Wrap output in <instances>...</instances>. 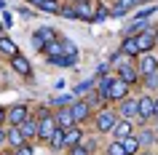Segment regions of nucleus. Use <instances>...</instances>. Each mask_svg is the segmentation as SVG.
Here are the masks:
<instances>
[{"label":"nucleus","instance_id":"nucleus-6","mask_svg":"<svg viewBox=\"0 0 158 155\" xmlns=\"http://www.w3.org/2000/svg\"><path fill=\"white\" fill-rule=\"evenodd\" d=\"M113 134H115V139H118V142H123L126 137H131V123H129V120H121V123H115Z\"/></svg>","mask_w":158,"mask_h":155},{"label":"nucleus","instance_id":"nucleus-36","mask_svg":"<svg viewBox=\"0 0 158 155\" xmlns=\"http://www.w3.org/2000/svg\"><path fill=\"white\" fill-rule=\"evenodd\" d=\"M153 115H156V118H158V102H156V112H153Z\"/></svg>","mask_w":158,"mask_h":155},{"label":"nucleus","instance_id":"nucleus-22","mask_svg":"<svg viewBox=\"0 0 158 155\" xmlns=\"http://www.w3.org/2000/svg\"><path fill=\"white\" fill-rule=\"evenodd\" d=\"M121 78H123L126 83H134L137 80V70H134V67H121Z\"/></svg>","mask_w":158,"mask_h":155},{"label":"nucleus","instance_id":"nucleus-13","mask_svg":"<svg viewBox=\"0 0 158 155\" xmlns=\"http://www.w3.org/2000/svg\"><path fill=\"white\" fill-rule=\"evenodd\" d=\"M81 137H83V131H81V128H70L64 134V145L67 147H75L78 142H81Z\"/></svg>","mask_w":158,"mask_h":155},{"label":"nucleus","instance_id":"nucleus-31","mask_svg":"<svg viewBox=\"0 0 158 155\" xmlns=\"http://www.w3.org/2000/svg\"><path fill=\"white\" fill-rule=\"evenodd\" d=\"M14 155H32V150H30L27 145H22V147H16V153H14Z\"/></svg>","mask_w":158,"mask_h":155},{"label":"nucleus","instance_id":"nucleus-14","mask_svg":"<svg viewBox=\"0 0 158 155\" xmlns=\"http://www.w3.org/2000/svg\"><path fill=\"white\" fill-rule=\"evenodd\" d=\"M11 62H14V70H16L19 75H30V62H27L24 56H14Z\"/></svg>","mask_w":158,"mask_h":155},{"label":"nucleus","instance_id":"nucleus-16","mask_svg":"<svg viewBox=\"0 0 158 155\" xmlns=\"http://www.w3.org/2000/svg\"><path fill=\"white\" fill-rule=\"evenodd\" d=\"M75 123V118H73V112H70V110H62V112H56V126H73Z\"/></svg>","mask_w":158,"mask_h":155},{"label":"nucleus","instance_id":"nucleus-39","mask_svg":"<svg viewBox=\"0 0 158 155\" xmlns=\"http://www.w3.org/2000/svg\"><path fill=\"white\" fill-rule=\"evenodd\" d=\"M0 8H3V0H0Z\"/></svg>","mask_w":158,"mask_h":155},{"label":"nucleus","instance_id":"nucleus-5","mask_svg":"<svg viewBox=\"0 0 158 155\" xmlns=\"http://www.w3.org/2000/svg\"><path fill=\"white\" fill-rule=\"evenodd\" d=\"M137 46H139V51H150L153 46H156V35L150 32V30H145V32L137 38Z\"/></svg>","mask_w":158,"mask_h":155},{"label":"nucleus","instance_id":"nucleus-37","mask_svg":"<svg viewBox=\"0 0 158 155\" xmlns=\"http://www.w3.org/2000/svg\"><path fill=\"white\" fill-rule=\"evenodd\" d=\"M3 139H6V134H3V131H0V142H3Z\"/></svg>","mask_w":158,"mask_h":155},{"label":"nucleus","instance_id":"nucleus-3","mask_svg":"<svg viewBox=\"0 0 158 155\" xmlns=\"http://www.w3.org/2000/svg\"><path fill=\"white\" fill-rule=\"evenodd\" d=\"M97 128H99V134L113 131V128H115V115H113V112H99V118H97Z\"/></svg>","mask_w":158,"mask_h":155},{"label":"nucleus","instance_id":"nucleus-18","mask_svg":"<svg viewBox=\"0 0 158 155\" xmlns=\"http://www.w3.org/2000/svg\"><path fill=\"white\" fill-rule=\"evenodd\" d=\"M19 128H22V134H24V137H35V134H40L38 123H32V120H24L22 126H19Z\"/></svg>","mask_w":158,"mask_h":155},{"label":"nucleus","instance_id":"nucleus-38","mask_svg":"<svg viewBox=\"0 0 158 155\" xmlns=\"http://www.w3.org/2000/svg\"><path fill=\"white\" fill-rule=\"evenodd\" d=\"M3 115H6V112H3V110H0V120H3Z\"/></svg>","mask_w":158,"mask_h":155},{"label":"nucleus","instance_id":"nucleus-33","mask_svg":"<svg viewBox=\"0 0 158 155\" xmlns=\"http://www.w3.org/2000/svg\"><path fill=\"white\" fill-rule=\"evenodd\" d=\"M148 86H153V88H156V86H158V72L148 75Z\"/></svg>","mask_w":158,"mask_h":155},{"label":"nucleus","instance_id":"nucleus-40","mask_svg":"<svg viewBox=\"0 0 158 155\" xmlns=\"http://www.w3.org/2000/svg\"><path fill=\"white\" fill-rule=\"evenodd\" d=\"M156 43H158V35H156Z\"/></svg>","mask_w":158,"mask_h":155},{"label":"nucleus","instance_id":"nucleus-7","mask_svg":"<svg viewBox=\"0 0 158 155\" xmlns=\"http://www.w3.org/2000/svg\"><path fill=\"white\" fill-rule=\"evenodd\" d=\"M153 112H156V102L150 96H142L139 99V118H150Z\"/></svg>","mask_w":158,"mask_h":155},{"label":"nucleus","instance_id":"nucleus-25","mask_svg":"<svg viewBox=\"0 0 158 155\" xmlns=\"http://www.w3.org/2000/svg\"><path fill=\"white\" fill-rule=\"evenodd\" d=\"M107 155H126V150H123V145H121V142H113V145H110V150H107Z\"/></svg>","mask_w":158,"mask_h":155},{"label":"nucleus","instance_id":"nucleus-9","mask_svg":"<svg viewBox=\"0 0 158 155\" xmlns=\"http://www.w3.org/2000/svg\"><path fill=\"white\" fill-rule=\"evenodd\" d=\"M8 118H11L14 126H22L27 120V107H14V110H8Z\"/></svg>","mask_w":158,"mask_h":155},{"label":"nucleus","instance_id":"nucleus-34","mask_svg":"<svg viewBox=\"0 0 158 155\" xmlns=\"http://www.w3.org/2000/svg\"><path fill=\"white\" fill-rule=\"evenodd\" d=\"M89 86H91V80H86V83H81V86H78V88H75V94H78V91H86V88H89Z\"/></svg>","mask_w":158,"mask_h":155},{"label":"nucleus","instance_id":"nucleus-21","mask_svg":"<svg viewBox=\"0 0 158 155\" xmlns=\"http://www.w3.org/2000/svg\"><path fill=\"white\" fill-rule=\"evenodd\" d=\"M22 137H24V134H22V128H11L8 134H6V139H8L14 147H22Z\"/></svg>","mask_w":158,"mask_h":155},{"label":"nucleus","instance_id":"nucleus-1","mask_svg":"<svg viewBox=\"0 0 158 155\" xmlns=\"http://www.w3.org/2000/svg\"><path fill=\"white\" fill-rule=\"evenodd\" d=\"M126 91H129V83H126L123 78H118V80H113L107 86V99H123Z\"/></svg>","mask_w":158,"mask_h":155},{"label":"nucleus","instance_id":"nucleus-30","mask_svg":"<svg viewBox=\"0 0 158 155\" xmlns=\"http://www.w3.org/2000/svg\"><path fill=\"white\" fill-rule=\"evenodd\" d=\"M32 46H35L38 51H46V43H43L40 38H38V35H32Z\"/></svg>","mask_w":158,"mask_h":155},{"label":"nucleus","instance_id":"nucleus-27","mask_svg":"<svg viewBox=\"0 0 158 155\" xmlns=\"http://www.w3.org/2000/svg\"><path fill=\"white\" fill-rule=\"evenodd\" d=\"M145 30H148V27H145V22H134V24L129 27V32H131V35H137V32H145Z\"/></svg>","mask_w":158,"mask_h":155},{"label":"nucleus","instance_id":"nucleus-11","mask_svg":"<svg viewBox=\"0 0 158 155\" xmlns=\"http://www.w3.org/2000/svg\"><path fill=\"white\" fill-rule=\"evenodd\" d=\"M121 115H123V118L139 115V102H123V104H121Z\"/></svg>","mask_w":158,"mask_h":155},{"label":"nucleus","instance_id":"nucleus-10","mask_svg":"<svg viewBox=\"0 0 158 155\" xmlns=\"http://www.w3.org/2000/svg\"><path fill=\"white\" fill-rule=\"evenodd\" d=\"M70 112H73L75 120H83L86 115H89V104H86V102H75V104L70 107Z\"/></svg>","mask_w":158,"mask_h":155},{"label":"nucleus","instance_id":"nucleus-35","mask_svg":"<svg viewBox=\"0 0 158 155\" xmlns=\"http://www.w3.org/2000/svg\"><path fill=\"white\" fill-rule=\"evenodd\" d=\"M30 3H35V6H43V3H46V0H30Z\"/></svg>","mask_w":158,"mask_h":155},{"label":"nucleus","instance_id":"nucleus-4","mask_svg":"<svg viewBox=\"0 0 158 155\" xmlns=\"http://www.w3.org/2000/svg\"><path fill=\"white\" fill-rule=\"evenodd\" d=\"M78 16L86 19V22L97 19V8H94V3H89V0H81V3H78Z\"/></svg>","mask_w":158,"mask_h":155},{"label":"nucleus","instance_id":"nucleus-2","mask_svg":"<svg viewBox=\"0 0 158 155\" xmlns=\"http://www.w3.org/2000/svg\"><path fill=\"white\" fill-rule=\"evenodd\" d=\"M38 128H40V137L51 139V137H54V131H56L59 126H56V120H54L51 115H43V118H40V123H38Z\"/></svg>","mask_w":158,"mask_h":155},{"label":"nucleus","instance_id":"nucleus-28","mask_svg":"<svg viewBox=\"0 0 158 155\" xmlns=\"http://www.w3.org/2000/svg\"><path fill=\"white\" fill-rule=\"evenodd\" d=\"M62 14H64L67 19H75L78 16V6H67V8H62Z\"/></svg>","mask_w":158,"mask_h":155},{"label":"nucleus","instance_id":"nucleus-17","mask_svg":"<svg viewBox=\"0 0 158 155\" xmlns=\"http://www.w3.org/2000/svg\"><path fill=\"white\" fill-rule=\"evenodd\" d=\"M134 3H137V0H118V6L113 8V16H123V14H126L129 8H131Z\"/></svg>","mask_w":158,"mask_h":155},{"label":"nucleus","instance_id":"nucleus-26","mask_svg":"<svg viewBox=\"0 0 158 155\" xmlns=\"http://www.w3.org/2000/svg\"><path fill=\"white\" fill-rule=\"evenodd\" d=\"M150 142H153V131L145 128V131L139 134V145H150Z\"/></svg>","mask_w":158,"mask_h":155},{"label":"nucleus","instance_id":"nucleus-15","mask_svg":"<svg viewBox=\"0 0 158 155\" xmlns=\"http://www.w3.org/2000/svg\"><path fill=\"white\" fill-rule=\"evenodd\" d=\"M35 35H38L43 43H56V32H54L51 27H40V30H38Z\"/></svg>","mask_w":158,"mask_h":155},{"label":"nucleus","instance_id":"nucleus-41","mask_svg":"<svg viewBox=\"0 0 158 155\" xmlns=\"http://www.w3.org/2000/svg\"><path fill=\"white\" fill-rule=\"evenodd\" d=\"M0 30H3V24H0Z\"/></svg>","mask_w":158,"mask_h":155},{"label":"nucleus","instance_id":"nucleus-32","mask_svg":"<svg viewBox=\"0 0 158 155\" xmlns=\"http://www.w3.org/2000/svg\"><path fill=\"white\" fill-rule=\"evenodd\" d=\"M64 54H67V56H75V46H73V43H70V40L64 43Z\"/></svg>","mask_w":158,"mask_h":155},{"label":"nucleus","instance_id":"nucleus-12","mask_svg":"<svg viewBox=\"0 0 158 155\" xmlns=\"http://www.w3.org/2000/svg\"><path fill=\"white\" fill-rule=\"evenodd\" d=\"M0 51H3L6 56H11V59H14V56H19V54H16V43H14V40H8V38H0Z\"/></svg>","mask_w":158,"mask_h":155},{"label":"nucleus","instance_id":"nucleus-8","mask_svg":"<svg viewBox=\"0 0 158 155\" xmlns=\"http://www.w3.org/2000/svg\"><path fill=\"white\" fill-rule=\"evenodd\" d=\"M142 75H153L158 70V62H156V56H150V54H145V56H142Z\"/></svg>","mask_w":158,"mask_h":155},{"label":"nucleus","instance_id":"nucleus-19","mask_svg":"<svg viewBox=\"0 0 158 155\" xmlns=\"http://www.w3.org/2000/svg\"><path fill=\"white\" fill-rule=\"evenodd\" d=\"M121 145H123L126 155H131V153H137V150H139V139H134V137H126L123 142H121Z\"/></svg>","mask_w":158,"mask_h":155},{"label":"nucleus","instance_id":"nucleus-20","mask_svg":"<svg viewBox=\"0 0 158 155\" xmlns=\"http://www.w3.org/2000/svg\"><path fill=\"white\" fill-rule=\"evenodd\" d=\"M123 54L134 56V54H139V46H137V38H126L123 40Z\"/></svg>","mask_w":158,"mask_h":155},{"label":"nucleus","instance_id":"nucleus-24","mask_svg":"<svg viewBox=\"0 0 158 155\" xmlns=\"http://www.w3.org/2000/svg\"><path fill=\"white\" fill-rule=\"evenodd\" d=\"M48 142H51V147H62V145H64V131H54V137H51L48 139Z\"/></svg>","mask_w":158,"mask_h":155},{"label":"nucleus","instance_id":"nucleus-29","mask_svg":"<svg viewBox=\"0 0 158 155\" xmlns=\"http://www.w3.org/2000/svg\"><path fill=\"white\" fill-rule=\"evenodd\" d=\"M70 155H89V150L81 147V145H75V147H70Z\"/></svg>","mask_w":158,"mask_h":155},{"label":"nucleus","instance_id":"nucleus-23","mask_svg":"<svg viewBox=\"0 0 158 155\" xmlns=\"http://www.w3.org/2000/svg\"><path fill=\"white\" fill-rule=\"evenodd\" d=\"M40 8L46 11V14H59V11H62V8H59V0H46Z\"/></svg>","mask_w":158,"mask_h":155}]
</instances>
